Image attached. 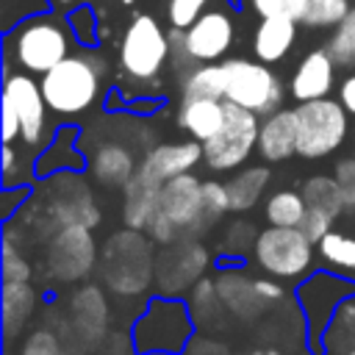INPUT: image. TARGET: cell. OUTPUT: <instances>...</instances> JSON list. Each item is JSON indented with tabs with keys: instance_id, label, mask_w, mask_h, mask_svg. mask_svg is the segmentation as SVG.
<instances>
[{
	"instance_id": "obj_42",
	"label": "cell",
	"mask_w": 355,
	"mask_h": 355,
	"mask_svg": "<svg viewBox=\"0 0 355 355\" xmlns=\"http://www.w3.org/2000/svg\"><path fill=\"white\" fill-rule=\"evenodd\" d=\"M283 3L286 0H252V8L261 17H272V14H280L283 11Z\"/></svg>"
},
{
	"instance_id": "obj_38",
	"label": "cell",
	"mask_w": 355,
	"mask_h": 355,
	"mask_svg": "<svg viewBox=\"0 0 355 355\" xmlns=\"http://www.w3.org/2000/svg\"><path fill=\"white\" fill-rule=\"evenodd\" d=\"M341 186L344 194V205L355 211V158H344L336 164V175H333Z\"/></svg>"
},
{
	"instance_id": "obj_17",
	"label": "cell",
	"mask_w": 355,
	"mask_h": 355,
	"mask_svg": "<svg viewBox=\"0 0 355 355\" xmlns=\"http://www.w3.org/2000/svg\"><path fill=\"white\" fill-rule=\"evenodd\" d=\"M333 72H336V61L330 58L327 50H313L311 55H305L291 78L294 100L308 103L327 97V92L333 89Z\"/></svg>"
},
{
	"instance_id": "obj_27",
	"label": "cell",
	"mask_w": 355,
	"mask_h": 355,
	"mask_svg": "<svg viewBox=\"0 0 355 355\" xmlns=\"http://www.w3.org/2000/svg\"><path fill=\"white\" fill-rule=\"evenodd\" d=\"M266 183H269V166H247L236 172L225 183L230 197V211H250L261 200Z\"/></svg>"
},
{
	"instance_id": "obj_41",
	"label": "cell",
	"mask_w": 355,
	"mask_h": 355,
	"mask_svg": "<svg viewBox=\"0 0 355 355\" xmlns=\"http://www.w3.org/2000/svg\"><path fill=\"white\" fill-rule=\"evenodd\" d=\"M341 105L347 108V114H355V75L341 83Z\"/></svg>"
},
{
	"instance_id": "obj_8",
	"label": "cell",
	"mask_w": 355,
	"mask_h": 355,
	"mask_svg": "<svg viewBox=\"0 0 355 355\" xmlns=\"http://www.w3.org/2000/svg\"><path fill=\"white\" fill-rule=\"evenodd\" d=\"M297 114V153L322 158L333 153L347 136V108L336 100H308L294 108Z\"/></svg>"
},
{
	"instance_id": "obj_3",
	"label": "cell",
	"mask_w": 355,
	"mask_h": 355,
	"mask_svg": "<svg viewBox=\"0 0 355 355\" xmlns=\"http://www.w3.org/2000/svg\"><path fill=\"white\" fill-rule=\"evenodd\" d=\"M103 277L116 294H139L155 280V258L150 241L133 227L108 239L103 252Z\"/></svg>"
},
{
	"instance_id": "obj_18",
	"label": "cell",
	"mask_w": 355,
	"mask_h": 355,
	"mask_svg": "<svg viewBox=\"0 0 355 355\" xmlns=\"http://www.w3.org/2000/svg\"><path fill=\"white\" fill-rule=\"evenodd\" d=\"M294 36H297V19H291L286 11L272 14V17H261V25L255 28L252 50H255L258 61L275 64L291 50Z\"/></svg>"
},
{
	"instance_id": "obj_19",
	"label": "cell",
	"mask_w": 355,
	"mask_h": 355,
	"mask_svg": "<svg viewBox=\"0 0 355 355\" xmlns=\"http://www.w3.org/2000/svg\"><path fill=\"white\" fill-rule=\"evenodd\" d=\"M258 153L266 161H286L288 155L297 153V114L294 111H275L261 122Z\"/></svg>"
},
{
	"instance_id": "obj_39",
	"label": "cell",
	"mask_w": 355,
	"mask_h": 355,
	"mask_svg": "<svg viewBox=\"0 0 355 355\" xmlns=\"http://www.w3.org/2000/svg\"><path fill=\"white\" fill-rule=\"evenodd\" d=\"M17 133H22L19 116H17L14 105L8 100H3V144H11L17 139Z\"/></svg>"
},
{
	"instance_id": "obj_1",
	"label": "cell",
	"mask_w": 355,
	"mask_h": 355,
	"mask_svg": "<svg viewBox=\"0 0 355 355\" xmlns=\"http://www.w3.org/2000/svg\"><path fill=\"white\" fill-rule=\"evenodd\" d=\"M144 230L158 244H175L180 239L202 236L208 230L202 214V180H197L191 172L166 180Z\"/></svg>"
},
{
	"instance_id": "obj_14",
	"label": "cell",
	"mask_w": 355,
	"mask_h": 355,
	"mask_svg": "<svg viewBox=\"0 0 355 355\" xmlns=\"http://www.w3.org/2000/svg\"><path fill=\"white\" fill-rule=\"evenodd\" d=\"M233 19L225 11H202L189 28H183V47L191 61H216L233 44Z\"/></svg>"
},
{
	"instance_id": "obj_31",
	"label": "cell",
	"mask_w": 355,
	"mask_h": 355,
	"mask_svg": "<svg viewBox=\"0 0 355 355\" xmlns=\"http://www.w3.org/2000/svg\"><path fill=\"white\" fill-rule=\"evenodd\" d=\"M327 53L336 67L355 64V8H349V14L336 25V33L327 42Z\"/></svg>"
},
{
	"instance_id": "obj_16",
	"label": "cell",
	"mask_w": 355,
	"mask_h": 355,
	"mask_svg": "<svg viewBox=\"0 0 355 355\" xmlns=\"http://www.w3.org/2000/svg\"><path fill=\"white\" fill-rule=\"evenodd\" d=\"M61 191L47 202V214L55 222V227L67 225H83L94 227L100 222V208L92 200V191L78 178H58Z\"/></svg>"
},
{
	"instance_id": "obj_26",
	"label": "cell",
	"mask_w": 355,
	"mask_h": 355,
	"mask_svg": "<svg viewBox=\"0 0 355 355\" xmlns=\"http://www.w3.org/2000/svg\"><path fill=\"white\" fill-rule=\"evenodd\" d=\"M36 305V291L28 280H6L3 283V330L6 336H17L28 322Z\"/></svg>"
},
{
	"instance_id": "obj_32",
	"label": "cell",
	"mask_w": 355,
	"mask_h": 355,
	"mask_svg": "<svg viewBox=\"0 0 355 355\" xmlns=\"http://www.w3.org/2000/svg\"><path fill=\"white\" fill-rule=\"evenodd\" d=\"M319 252L327 263L338 266V269H355V236L330 230L322 241H319Z\"/></svg>"
},
{
	"instance_id": "obj_28",
	"label": "cell",
	"mask_w": 355,
	"mask_h": 355,
	"mask_svg": "<svg viewBox=\"0 0 355 355\" xmlns=\"http://www.w3.org/2000/svg\"><path fill=\"white\" fill-rule=\"evenodd\" d=\"M302 197H305V205L336 219L347 205H344V194H341V186L336 178H327V175H316L311 180H305L302 186Z\"/></svg>"
},
{
	"instance_id": "obj_46",
	"label": "cell",
	"mask_w": 355,
	"mask_h": 355,
	"mask_svg": "<svg viewBox=\"0 0 355 355\" xmlns=\"http://www.w3.org/2000/svg\"><path fill=\"white\" fill-rule=\"evenodd\" d=\"M122 3H133V0H122Z\"/></svg>"
},
{
	"instance_id": "obj_2",
	"label": "cell",
	"mask_w": 355,
	"mask_h": 355,
	"mask_svg": "<svg viewBox=\"0 0 355 355\" xmlns=\"http://www.w3.org/2000/svg\"><path fill=\"white\" fill-rule=\"evenodd\" d=\"M39 83H42V94L50 111L67 114V116L83 114L86 108H92V103L100 94L103 61L86 53L67 55L50 72H44Z\"/></svg>"
},
{
	"instance_id": "obj_22",
	"label": "cell",
	"mask_w": 355,
	"mask_h": 355,
	"mask_svg": "<svg viewBox=\"0 0 355 355\" xmlns=\"http://www.w3.org/2000/svg\"><path fill=\"white\" fill-rule=\"evenodd\" d=\"M125 189V205H122V219L128 227L133 230H144L155 205H158V194H161V186L150 183L147 178H141L139 172L122 186Z\"/></svg>"
},
{
	"instance_id": "obj_6",
	"label": "cell",
	"mask_w": 355,
	"mask_h": 355,
	"mask_svg": "<svg viewBox=\"0 0 355 355\" xmlns=\"http://www.w3.org/2000/svg\"><path fill=\"white\" fill-rule=\"evenodd\" d=\"M222 69H225V100L263 116L275 114L277 105L283 103V86L263 61L227 58L222 61Z\"/></svg>"
},
{
	"instance_id": "obj_36",
	"label": "cell",
	"mask_w": 355,
	"mask_h": 355,
	"mask_svg": "<svg viewBox=\"0 0 355 355\" xmlns=\"http://www.w3.org/2000/svg\"><path fill=\"white\" fill-rule=\"evenodd\" d=\"M330 225H333L330 216H324V214H319V211H313V208H305V216H302V222H300L297 227L305 233V239H308L311 244H319V241L330 233Z\"/></svg>"
},
{
	"instance_id": "obj_7",
	"label": "cell",
	"mask_w": 355,
	"mask_h": 355,
	"mask_svg": "<svg viewBox=\"0 0 355 355\" xmlns=\"http://www.w3.org/2000/svg\"><path fill=\"white\" fill-rule=\"evenodd\" d=\"M11 55L14 61L33 75H44L50 72L58 61H64L69 55V39H67V28L50 17H39L31 19L25 25H19L11 36Z\"/></svg>"
},
{
	"instance_id": "obj_21",
	"label": "cell",
	"mask_w": 355,
	"mask_h": 355,
	"mask_svg": "<svg viewBox=\"0 0 355 355\" xmlns=\"http://www.w3.org/2000/svg\"><path fill=\"white\" fill-rule=\"evenodd\" d=\"M136 169L139 166L133 161V153L119 141H105L92 155V175L103 186H111V189L114 186H125L136 175Z\"/></svg>"
},
{
	"instance_id": "obj_30",
	"label": "cell",
	"mask_w": 355,
	"mask_h": 355,
	"mask_svg": "<svg viewBox=\"0 0 355 355\" xmlns=\"http://www.w3.org/2000/svg\"><path fill=\"white\" fill-rule=\"evenodd\" d=\"M305 197L297 191H277L266 200V222L275 227H297L305 216Z\"/></svg>"
},
{
	"instance_id": "obj_43",
	"label": "cell",
	"mask_w": 355,
	"mask_h": 355,
	"mask_svg": "<svg viewBox=\"0 0 355 355\" xmlns=\"http://www.w3.org/2000/svg\"><path fill=\"white\" fill-rule=\"evenodd\" d=\"M17 169V158H14V147L11 144H3V180L8 183L11 175Z\"/></svg>"
},
{
	"instance_id": "obj_24",
	"label": "cell",
	"mask_w": 355,
	"mask_h": 355,
	"mask_svg": "<svg viewBox=\"0 0 355 355\" xmlns=\"http://www.w3.org/2000/svg\"><path fill=\"white\" fill-rule=\"evenodd\" d=\"M349 0H286L283 11L308 25V28H330L338 25L347 14H349Z\"/></svg>"
},
{
	"instance_id": "obj_33",
	"label": "cell",
	"mask_w": 355,
	"mask_h": 355,
	"mask_svg": "<svg viewBox=\"0 0 355 355\" xmlns=\"http://www.w3.org/2000/svg\"><path fill=\"white\" fill-rule=\"evenodd\" d=\"M227 211H230L227 186H222V183H216V180H202V214H205V227H211L214 222H219Z\"/></svg>"
},
{
	"instance_id": "obj_15",
	"label": "cell",
	"mask_w": 355,
	"mask_h": 355,
	"mask_svg": "<svg viewBox=\"0 0 355 355\" xmlns=\"http://www.w3.org/2000/svg\"><path fill=\"white\" fill-rule=\"evenodd\" d=\"M200 158H202V141H197V139L178 141V144H158V147L147 150V155L136 172L141 178H147L150 183L164 186L166 180L186 175Z\"/></svg>"
},
{
	"instance_id": "obj_4",
	"label": "cell",
	"mask_w": 355,
	"mask_h": 355,
	"mask_svg": "<svg viewBox=\"0 0 355 355\" xmlns=\"http://www.w3.org/2000/svg\"><path fill=\"white\" fill-rule=\"evenodd\" d=\"M169 39L161 25L150 14H139L130 19L122 44H119V67L136 83H153L161 78V69L169 58Z\"/></svg>"
},
{
	"instance_id": "obj_34",
	"label": "cell",
	"mask_w": 355,
	"mask_h": 355,
	"mask_svg": "<svg viewBox=\"0 0 355 355\" xmlns=\"http://www.w3.org/2000/svg\"><path fill=\"white\" fill-rule=\"evenodd\" d=\"M3 280H31V263L14 247L11 236L3 239Z\"/></svg>"
},
{
	"instance_id": "obj_20",
	"label": "cell",
	"mask_w": 355,
	"mask_h": 355,
	"mask_svg": "<svg viewBox=\"0 0 355 355\" xmlns=\"http://www.w3.org/2000/svg\"><path fill=\"white\" fill-rule=\"evenodd\" d=\"M225 122V100L208 97H183L178 108V128H183L191 139L208 141Z\"/></svg>"
},
{
	"instance_id": "obj_9",
	"label": "cell",
	"mask_w": 355,
	"mask_h": 355,
	"mask_svg": "<svg viewBox=\"0 0 355 355\" xmlns=\"http://www.w3.org/2000/svg\"><path fill=\"white\" fill-rule=\"evenodd\" d=\"M311 247L300 227L269 225L255 236V261L275 277H297L311 266Z\"/></svg>"
},
{
	"instance_id": "obj_29",
	"label": "cell",
	"mask_w": 355,
	"mask_h": 355,
	"mask_svg": "<svg viewBox=\"0 0 355 355\" xmlns=\"http://www.w3.org/2000/svg\"><path fill=\"white\" fill-rule=\"evenodd\" d=\"M183 97H208L225 100V69L216 64L197 67L183 78Z\"/></svg>"
},
{
	"instance_id": "obj_35",
	"label": "cell",
	"mask_w": 355,
	"mask_h": 355,
	"mask_svg": "<svg viewBox=\"0 0 355 355\" xmlns=\"http://www.w3.org/2000/svg\"><path fill=\"white\" fill-rule=\"evenodd\" d=\"M208 6V0H169V22L175 28H189L200 14L202 8Z\"/></svg>"
},
{
	"instance_id": "obj_11",
	"label": "cell",
	"mask_w": 355,
	"mask_h": 355,
	"mask_svg": "<svg viewBox=\"0 0 355 355\" xmlns=\"http://www.w3.org/2000/svg\"><path fill=\"white\" fill-rule=\"evenodd\" d=\"M205 266H208L205 247L197 244L194 239H180L155 258V286L166 297L180 294L183 288L202 280Z\"/></svg>"
},
{
	"instance_id": "obj_13",
	"label": "cell",
	"mask_w": 355,
	"mask_h": 355,
	"mask_svg": "<svg viewBox=\"0 0 355 355\" xmlns=\"http://www.w3.org/2000/svg\"><path fill=\"white\" fill-rule=\"evenodd\" d=\"M3 100L14 105L22 125V139L31 147H36L44 139V128H47V100L42 94V83H36L22 72L8 75L3 83Z\"/></svg>"
},
{
	"instance_id": "obj_5",
	"label": "cell",
	"mask_w": 355,
	"mask_h": 355,
	"mask_svg": "<svg viewBox=\"0 0 355 355\" xmlns=\"http://www.w3.org/2000/svg\"><path fill=\"white\" fill-rule=\"evenodd\" d=\"M258 133H261L258 114L225 100L222 128L208 141H202L205 164L216 172H227V169L241 166L250 158V153L258 147Z\"/></svg>"
},
{
	"instance_id": "obj_37",
	"label": "cell",
	"mask_w": 355,
	"mask_h": 355,
	"mask_svg": "<svg viewBox=\"0 0 355 355\" xmlns=\"http://www.w3.org/2000/svg\"><path fill=\"white\" fill-rule=\"evenodd\" d=\"M22 355H61V341L55 338V333L39 330L25 341Z\"/></svg>"
},
{
	"instance_id": "obj_12",
	"label": "cell",
	"mask_w": 355,
	"mask_h": 355,
	"mask_svg": "<svg viewBox=\"0 0 355 355\" xmlns=\"http://www.w3.org/2000/svg\"><path fill=\"white\" fill-rule=\"evenodd\" d=\"M133 336L141 349H175L189 338V316L178 302L158 300L139 319Z\"/></svg>"
},
{
	"instance_id": "obj_44",
	"label": "cell",
	"mask_w": 355,
	"mask_h": 355,
	"mask_svg": "<svg viewBox=\"0 0 355 355\" xmlns=\"http://www.w3.org/2000/svg\"><path fill=\"white\" fill-rule=\"evenodd\" d=\"M55 3H58V6H69L72 0H55Z\"/></svg>"
},
{
	"instance_id": "obj_25",
	"label": "cell",
	"mask_w": 355,
	"mask_h": 355,
	"mask_svg": "<svg viewBox=\"0 0 355 355\" xmlns=\"http://www.w3.org/2000/svg\"><path fill=\"white\" fill-rule=\"evenodd\" d=\"M216 288H219V302H225L233 313L247 316V319L255 316L261 308L269 305V302L261 297L255 280H247V277H241V275H222L219 283H216Z\"/></svg>"
},
{
	"instance_id": "obj_40",
	"label": "cell",
	"mask_w": 355,
	"mask_h": 355,
	"mask_svg": "<svg viewBox=\"0 0 355 355\" xmlns=\"http://www.w3.org/2000/svg\"><path fill=\"white\" fill-rule=\"evenodd\" d=\"M255 286H258V291H261V297L266 300V302H277L280 297H283V288L275 283V280H255Z\"/></svg>"
},
{
	"instance_id": "obj_10",
	"label": "cell",
	"mask_w": 355,
	"mask_h": 355,
	"mask_svg": "<svg viewBox=\"0 0 355 355\" xmlns=\"http://www.w3.org/2000/svg\"><path fill=\"white\" fill-rule=\"evenodd\" d=\"M89 230L92 227H83V225H67L53 233L47 244V272L53 280L72 283V280H80L94 266L97 247Z\"/></svg>"
},
{
	"instance_id": "obj_45",
	"label": "cell",
	"mask_w": 355,
	"mask_h": 355,
	"mask_svg": "<svg viewBox=\"0 0 355 355\" xmlns=\"http://www.w3.org/2000/svg\"><path fill=\"white\" fill-rule=\"evenodd\" d=\"M349 355H355V347H352V349H349Z\"/></svg>"
},
{
	"instance_id": "obj_23",
	"label": "cell",
	"mask_w": 355,
	"mask_h": 355,
	"mask_svg": "<svg viewBox=\"0 0 355 355\" xmlns=\"http://www.w3.org/2000/svg\"><path fill=\"white\" fill-rule=\"evenodd\" d=\"M72 324L83 341H97L105 333V300L100 288L86 286L72 297Z\"/></svg>"
}]
</instances>
